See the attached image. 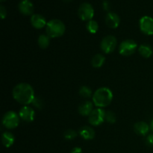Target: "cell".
Returning a JSON list of instances; mask_svg holds the SVG:
<instances>
[{
	"label": "cell",
	"mask_w": 153,
	"mask_h": 153,
	"mask_svg": "<svg viewBox=\"0 0 153 153\" xmlns=\"http://www.w3.org/2000/svg\"><path fill=\"white\" fill-rule=\"evenodd\" d=\"M12 95L17 102L24 105L31 104L35 97L34 89L28 83H19L16 85L13 88Z\"/></svg>",
	"instance_id": "cell-1"
},
{
	"label": "cell",
	"mask_w": 153,
	"mask_h": 153,
	"mask_svg": "<svg viewBox=\"0 0 153 153\" xmlns=\"http://www.w3.org/2000/svg\"><path fill=\"white\" fill-rule=\"evenodd\" d=\"M113 100V93L106 87H102L95 91L93 95V102L97 107L102 108L111 104Z\"/></svg>",
	"instance_id": "cell-2"
},
{
	"label": "cell",
	"mask_w": 153,
	"mask_h": 153,
	"mask_svg": "<svg viewBox=\"0 0 153 153\" xmlns=\"http://www.w3.org/2000/svg\"><path fill=\"white\" fill-rule=\"evenodd\" d=\"M66 26L64 22L58 19L49 21L46 26V33L50 38H56L64 35Z\"/></svg>",
	"instance_id": "cell-3"
},
{
	"label": "cell",
	"mask_w": 153,
	"mask_h": 153,
	"mask_svg": "<svg viewBox=\"0 0 153 153\" xmlns=\"http://www.w3.org/2000/svg\"><path fill=\"white\" fill-rule=\"evenodd\" d=\"M19 114H16L15 111H10L4 114L2 118V125L7 129H13L16 128L19 123Z\"/></svg>",
	"instance_id": "cell-4"
},
{
	"label": "cell",
	"mask_w": 153,
	"mask_h": 153,
	"mask_svg": "<svg viewBox=\"0 0 153 153\" xmlns=\"http://www.w3.org/2000/svg\"><path fill=\"white\" fill-rule=\"evenodd\" d=\"M137 49V44L134 40L128 39L120 43L119 47V52L123 56H130L135 52Z\"/></svg>",
	"instance_id": "cell-5"
},
{
	"label": "cell",
	"mask_w": 153,
	"mask_h": 153,
	"mask_svg": "<svg viewBox=\"0 0 153 153\" xmlns=\"http://www.w3.org/2000/svg\"><path fill=\"white\" fill-rule=\"evenodd\" d=\"M78 15L83 21H90L94 16V9L90 3L84 2L79 6L78 10Z\"/></svg>",
	"instance_id": "cell-6"
},
{
	"label": "cell",
	"mask_w": 153,
	"mask_h": 153,
	"mask_svg": "<svg viewBox=\"0 0 153 153\" xmlns=\"http://www.w3.org/2000/svg\"><path fill=\"white\" fill-rule=\"evenodd\" d=\"M117 41L114 36L107 35L102 40L100 48L104 53L110 54L116 49Z\"/></svg>",
	"instance_id": "cell-7"
},
{
	"label": "cell",
	"mask_w": 153,
	"mask_h": 153,
	"mask_svg": "<svg viewBox=\"0 0 153 153\" xmlns=\"http://www.w3.org/2000/svg\"><path fill=\"white\" fill-rule=\"evenodd\" d=\"M105 111L102 108H97L94 109L91 114L88 116V122L91 125L94 126H99L105 121Z\"/></svg>",
	"instance_id": "cell-8"
},
{
	"label": "cell",
	"mask_w": 153,
	"mask_h": 153,
	"mask_svg": "<svg viewBox=\"0 0 153 153\" xmlns=\"http://www.w3.org/2000/svg\"><path fill=\"white\" fill-rule=\"evenodd\" d=\"M140 29L146 35L153 34V18L149 16H144L139 21Z\"/></svg>",
	"instance_id": "cell-9"
},
{
	"label": "cell",
	"mask_w": 153,
	"mask_h": 153,
	"mask_svg": "<svg viewBox=\"0 0 153 153\" xmlns=\"http://www.w3.org/2000/svg\"><path fill=\"white\" fill-rule=\"evenodd\" d=\"M19 116L20 119L26 123H31L34 120L35 117V112L32 108L29 106L24 105L21 108L19 111Z\"/></svg>",
	"instance_id": "cell-10"
},
{
	"label": "cell",
	"mask_w": 153,
	"mask_h": 153,
	"mask_svg": "<svg viewBox=\"0 0 153 153\" xmlns=\"http://www.w3.org/2000/svg\"><path fill=\"white\" fill-rule=\"evenodd\" d=\"M18 9L22 14L25 16L31 15L34 12V7L30 0H21L18 4Z\"/></svg>",
	"instance_id": "cell-11"
},
{
	"label": "cell",
	"mask_w": 153,
	"mask_h": 153,
	"mask_svg": "<svg viewBox=\"0 0 153 153\" xmlns=\"http://www.w3.org/2000/svg\"><path fill=\"white\" fill-rule=\"evenodd\" d=\"M105 23L108 28H117L120 23V18L114 12H108L105 16Z\"/></svg>",
	"instance_id": "cell-12"
},
{
	"label": "cell",
	"mask_w": 153,
	"mask_h": 153,
	"mask_svg": "<svg viewBox=\"0 0 153 153\" xmlns=\"http://www.w3.org/2000/svg\"><path fill=\"white\" fill-rule=\"evenodd\" d=\"M31 23L32 26L36 29H40V28H43V27L46 26V19L43 16L40 14H33L31 17Z\"/></svg>",
	"instance_id": "cell-13"
},
{
	"label": "cell",
	"mask_w": 153,
	"mask_h": 153,
	"mask_svg": "<svg viewBox=\"0 0 153 153\" xmlns=\"http://www.w3.org/2000/svg\"><path fill=\"white\" fill-rule=\"evenodd\" d=\"M149 129H150V126L148 125L146 122L140 121L138 123H136L134 126V130L136 134L141 136H145L148 134Z\"/></svg>",
	"instance_id": "cell-14"
},
{
	"label": "cell",
	"mask_w": 153,
	"mask_h": 153,
	"mask_svg": "<svg viewBox=\"0 0 153 153\" xmlns=\"http://www.w3.org/2000/svg\"><path fill=\"white\" fill-rule=\"evenodd\" d=\"M79 134H80L82 138L87 140H92L95 137V131H94V129L91 128V126H82L79 129Z\"/></svg>",
	"instance_id": "cell-15"
},
{
	"label": "cell",
	"mask_w": 153,
	"mask_h": 153,
	"mask_svg": "<svg viewBox=\"0 0 153 153\" xmlns=\"http://www.w3.org/2000/svg\"><path fill=\"white\" fill-rule=\"evenodd\" d=\"M93 108H94V104L91 101H85L79 106L78 111L82 116H89L94 110Z\"/></svg>",
	"instance_id": "cell-16"
},
{
	"label": "cell",
	"mask_w": 153,
	"mask_h": 153,
	"mask_svg": "<svg viewBox=\"0 0 153 153\" xmlns=\"http://www.w3.org/2000/svg\"><path fill=\"white\" fill-rule=\"evenodd\" d=\"M15 140L14 135L10 131H5L1 134V142L5 147L8 148L13 144Z\"/></svg>",
	"instance_id": "cell-17"
},
{
	"label": "cell",
	"mask_w": 153,
	"mask_h": 153,
	"mask_svg": "<svg viewBox=\"0 0 153 153\" xmlns=\"http://www.w3.org/2000/svg\"><path fill=\"white\" fill-rule=\"evenodd\" d=\"M138 52L142 57L145 58H150L152 55L153 50L151 46L148 44H142L139 46Z\"/></svg>",
	"instance_id": "cell-18"
},
{
	"label": "cell",
	"mask_w": 153,
	"mask_h": 153,
	"mask_svg": "<svg viewBox=\"0 0 153 153\" xmlns=\"http://www.w3.org/2000/svg\"><path fill=\"white\" fill-rule=\"evenodd\" d=\"M105 62V58L102 54H97L93 57L91 60V64L94 68H100L102 67Z\"/></svg>",
	"instance_id": "cell-19"
},
{
	"label": "cell",
	"mask_w": 153,
	"mask_h": 153,
	"mask_svg": "<svg viewBox=\"0 0 153 153\" xmlns=\"http://www.w3.org/2000/svg\"><path fill=\"white\" fill-rule=\"evenodd\" d=\"M37 43L41 49H46L50 43V37L47 34H40L37 40Z\"/></svg>",
	"instance_id": "cell-20"
},
{
	"label": "cell",
	"mask_w": 153,
	"mask_h": 153,
	"mask_svg": "<svg viewBox=\"0 0 153 153\" xmlns=\"http://www.w3.org/2000/svg\"><path fill=\"white\" fill-rule=\"evenodd\" d=\"M86 28L88 32H90L91 34H96L99 30V25L97 21L91 19L87 22Z\"/></svg>",
	"instance_id": "cell-21"
},
{
	"label": "cell",
	"mask_w": 153,
	"mask_h": 153,
	"mask_svg": "<svg viewBox=\"0 0 153 153\" xmlns=\"http://www.w3.org/2000/svg\"><path fill=\"white\" fill-rule=\"evenodd\" d=\"M79 95L83 98H90L92 96V91L88 86H82L79 89Z\"/></svg>",
	"instance_id": "cell-22"
},
{
	"label": "cell",
	"mask_w": 153,
	"mask_h": 153,
	"mask_svg": "<svg viewBox=\"0 0 153 153\" xmlns=\"http://www.w3.org/2000/svg\"><path fill=\"white\" fill-rule=\"evenodd\" d=\"M117 117L114 112L111 111H105V121L111 124H113L116 122Z\"/></svg>",
	"instance_id": "cell-23"
},
{
	"label": "cell",
	"mask_w": 153,
	"mask_h": 153,
	"mask_svg": "<svg viewBox=\"0 0 153 153\" xmlns=\"http://www.w3.org/2000/svg\"><path fill=\"white\" fill-rule=\"evenodd\" d=\"M78 133L73 129H68L64 133V137L66 140H71L77 137Z\"/></svg>",
	"instance_id": "cell-24"
},
{
	"label": "cell",
	"mask_w": 153,
	"mask_h": 153,
	"mask_svg": "<svg viewBox=\"0 0 153 153\" xmlns=\"http://www.w3.org/2000/svg\"><path fill=\"white\" fill-rule=\"evenodd\" d=\"M31 104L34 106L35 108H37V109H42L44 106V104H43V101L42 100V99H40V97H35L34 99L33 100Z\"/></svg>",
	"instance_id": "cell-25"
},
{
	"label": "cell",
	"mask_w": 153,
	"mask_h": 153,
	"mask_svg": "<svg viewBox=\"0 0 153 153\" xmlns=\"http://www.w3.org/2000/svg\"><path fill=\"white\" fill-rule=\"evenodd\" d=\"M0 16L1 19H4L7 16V10L3 5H0Z\"/></svg>",
	"instance_id": "cell-26"
},
{
	"label": "cell",
	"mask_w": 153,
	"mask_h": 153,
	"mask_svg": "<svg viewBox=\"0 0 153 153\" xmlns=\"http://www.w3.org/2000/svg\"><path fill=\"white\" fill-rule=\"evenodd\" d=\"M146 141L149 146H153V134H150L146 137Z\"/></svg>",
	"instance_id": "cell-27"
},
{
	"label": "cell",
	"mask_w": 153,
	"mask_h": 153,
	"mask_svg": "<svg viewBox=\"0 0 153 153\" xmlns=\"http://www.w3.org/2000/svg\"><path fill=\"white\" fill-rule=\"evenodd\" d=\"M102 7L105 10H109L111 7L110 2H109L108 1H104L102 3Z\"/></svg>",
	"instance_id": "cell-28"
},
{
	"label": "cell",
	"mask_w": 153,
	"mask_h": 153,
	"mask_svg": "<svg viewBox=\"0 0 153 153\" xmlns=\"http://www.w3.org/2000/svg\"><path fill=\"white\" fill-rule=\"evenodd\" d=\"M70 153H82V150L80 147H75L72 149Z\"/></svg>",
	"instance_id": "cell-29"
},
{
	"label": "cell",
	"mask_w": 153,
	"mask_h": 153,
	"mask_svg": "<svg viewBox=\"0 0 153 153\" xmlns=\"http://www.w3.org/2000/svg\"><path fill=\"white\" fill-rule=\"evenodd\" d=\"M149 126H150V130L153 132V119H152V120L151 121V123Z\"/></svg>",
	"instance_id": "cell-30"
},
{
	"label": "cell",
	"mask_w": 153,
	"mask_h": 153,
	"mask_svg": "<svg viewBox=\"0 0 153 153\" xmlns=\"http://www.w3.org/2000/svg\"><path fill=\"white\" fill-rule=\"evenodd\" d=\"M64 1H73V0H64Z\"/></svg>",
	"instance_id": "cell-31"
},
{
	"label": "cell",
	"mask_w": 153,
	"mask_h": 153,
	"mask_svg": "<svg viewBox=\"0 0 153 153\" xmlns=\"http://www.w3.org/2000/svg\"><path fill=\"white\" fill-rule=\"evenodd\" d=\"M0 1H1V2H3V1H6V0H0Z\"/></svg>",
	"instance_id": "cell-32"
}]
</instances>
